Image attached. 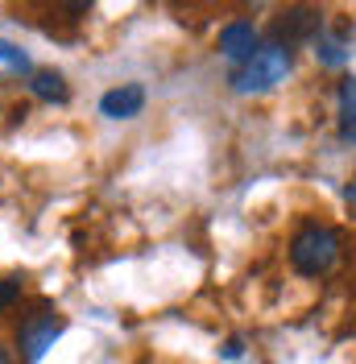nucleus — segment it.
<instances>
[{
  "label": "nucleus",
  "mask_w": 356,
  "mask_h": 364,
  "mask_svg": "<svg viewBox=\"0 0 356 364\" xmlns=\"http://www.w3.org/2000/svg\"><path fill=\"white\" fill-rule=\"evenodd\" d=\"M0 364H17L13 360V352H9V343H0Z\"/></svg>",
  "instance_id": "obj_13"
},
{
  "label": "nucleus",
  "mask_w": 356,
  "mask_h": 364,
  "mask_svg": "<svg viewBox=\"0 0 356 364\" xmlns=\"http://www.w3.org/2000/svg\"><path fill=\"white\" fill-rule=\"evenodd\" d=\"M141 108H145L141 83H120L100 95V116H108V120H133V116H141Z\"/></svg>",
  "instance_id": "obj_6"
},
{
  "label": "nucleus",
  "mask_w": 356,
  "mask_h": 364,
  "mask_svg": "<svg viewBox=\"0 0 356 364\" xmlns=\"http://www.w3.org/2000/svg\"><path fill=\"white\" fill-rule=\"evenodd\" d=\"M21 298V282L17 277H0V311H9Z\"/></svg>",
  "instance_id": "obj_11"
},
{
  "label": "nucleus",
  "mask_w": 356,
  "mask_h": 364,
  "mask_svg": "<svg viewBox=\"0 0 356 364\" xmlns=\"http://www.w3.org/2000/svg\"><path fill=\"white\" fill-rule=\"evenodd\" d=\"M0 63H4V67H13V70H29V58H25V50H17V46L4 42V38H0ZM29 75H33V70H29Z\"/></svg>",
  "instance_id": "obj_10"
},
{
  "label": "nucleus",
  "mask_w": 356,
  "mask_h": 364,
  "mask_svg": "<svg viewBox=\"0 0 356 364\" xmlns=\"http://www.w3.org/2000/svg\"><path fill=\"white\" fill-rule=\"evenodd\" d=\"M315 58H319L323 67H340V63L348 58L344 38H340V33H319V38H315Z\"/></svg>",
  "instance_id": "obj_9"
},
{
  "label": "nucleus",
  "mask_w": 356,
  "mask_h": 364,
  "mask_svg": "<svg viewBox=\"0 0 356 364\" xmlns=\"http://www.w3.org/2000/svg\"><path fill=\"white\" fill-rule=\"evenodd\" d=\"M323 33V13L319 9H286L273 21V42L294 46V42H315Z\"/></svg>",
  "instance_id": "obj_5"
},
{
  "label": "nucleus",
  "mask_w": 356,
  "mask_h": 364,
  "mask_svg": "<svg viewBox=\"0 0 356 364\" xmlns=\"http://www.w3.org/2000/svg\"><path fill=\"white\" fill-rule=\"evenodd\" d=\"M29 91H33V100H46V104H67L70 100V87H67V79L58 75V70H33L29 75Z\"/></svg>",
  "instance_id": "obj_7"
},
{
  "label": "nucleus",
  "mask_w": 356,
  "mask_h": 364,
  "mask_svg": "<svg viewBox=\"0 0 356 364\" xmlns=\"http://www.w3.org/2000/svg\"><path fill=\"white\" fill-rule=\"evenodd\" d=\"M67 331V318L58 315L50 302H38L29 315L17 323V348H21V364H38L54 348V340Z\"/></svg>",
  "instance_id": "obj_3"
},
{
  "label": "nucleus",
  "mask_w": 356,
  "mask_h": 364,
  "mask_svg": "<svg viewBox=\"0 0 356 364\" xmlns=\"http://www.w3.org/2000/svg\"><path fill=\"white\" fill-rule=\"evenodd\" d=\"M290 67H294V50L269 38V42H261V50H257L248 63L232 67L228 83H232L236 95H266V91H273L278 83H286Z\"/></svg>",
  "instance_id": "obj_1"
},
{
  "label": "nucleus",
  "mask_w": 356,
  "mask_h": 364,
  "mask_svg": "<svg viewBox=\"0 0 356 364\" xmlns=\"http://www.w3.org/2000/svg\"><path fill=\"white\" fill-rule=\"evenodd\" d=\"M224 356H228V360H241V356H245V343H241V340H228V343H224Z\"/></svg>",
  "instance_id": "obj_12"
},
{
  "label": "nucleus",
  "mask_w": 356,
  "mask_h": 364,
  "mask_svg": "<svg viewBox=\"0 0 356 364\" xmlns=\"http://www.w3.org/2000/svg\"><path fill=\"white\" fill-rule=\"evenodd\" d=\"M340 141L356 145V75L340 79Z\"/></svg>",
  "instance_id": "obj_8"
},
{
  "label": "nucleus",
  "mask_w": 356,
  "mask_h": 364,
  "mask_svg": "<svg viewBox=\"0 0 356 364\" xmlns=\"http://www.w3.org/2000/svg\"><path fill=\"white\" fill-rule=\"evenodd\" d=\"M340 261V232L332 224L307 220L298 224V232L290 236V265L303 277H323Z\"/></svg>",
  "instance_id": "obj_2"
},
{
  "label": "nucleus",
  "mask_w": 356,
  "mask_h": 364,
  "mask_svg": "<svg viewBox=\"0 0 356 364\" xmlns=\"http://www.w3.org/2000/svg\"><path fill=\"white\" fill-rule=\"evenodd\" d=\"M348 199H356V182H352V186H348Z\"/></svg>",
  "instance_id": "obj_14"
},
{
  "label": "nucleus",
  "mask_w": 356,
  "mask_h": 364,
  "mask_svg": "<svg viewBox=\"0 0 356 364\" xmlns=\"http://www.w3.org/2000/svg\"><path fill=\"white\" fill-rule=\"evenodd\" d=\"M220 54L232 63V67H241V63H248L257 50H261V33H257V25L248 21V17H232V21L220 29Z\"/></svg>",
  "instance_id": "obj_4"
}]
</instances>
